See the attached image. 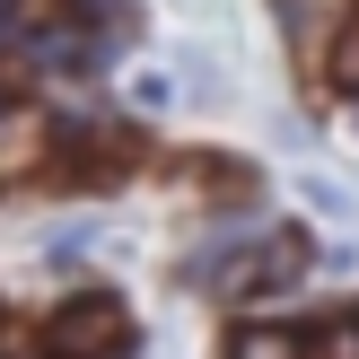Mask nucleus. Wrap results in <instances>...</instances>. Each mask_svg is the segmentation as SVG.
Returning a JSON list of instances; mask_svg holds the SVG:
<instances>
[{
  "label": "nucleus",
  "mask_w": 359,
  "mask_h": 359,
  "mask_svg": "<svg viewBox=\"0 0 359 359\" xmlns=\"http://www.w3.org/2000/svg\"><path fill=\"white\" fill-rule=\"evenodd\" d=\"M123 351H132V316L105 290H88V298L44 316V359H123Z\"/></svg>",
  "instance_id": "f257e3e1"
},
{
  "label": "nucleus",
  "mask_w": 359,
  "mask_h": 359,
  "mask_svg": "<svg viewBox=\"0 0 359 359\" xmlns=\"http://www.w3.org/2000/svg\"><path fill=\"white\" fill-rule=\"evenodd\" d=\"M228 359H307V342L280 333V325H255V333H237V351H228Z\"/></svg>",
  "instance_id": "f03ea898"
},
{
  "label": "nucleus",
  "mask_w": 359,
  "mask_h": 359,
  "mask_svg": "<svg viewBox=\"0 0 359 359\" xmlns=\"http://www.w3.org/2000/svg\"><path fill=\"white\" fill-rule=\"evenodd\" d=\"M325 70H333V88H351V97H359V9L342 18V35H333V62H325Z\"/></svg>",
  "instance_id": "7ed1b4c3"
},
{
  "label": "nucleus",
  "mask_w": 359,
  "mask_h": 359,
  "mask_svg": "<svg viewBox=\"0 0 359 359\" xmlns=\"http://www.w3.org/2000/svg\"><path fill=\"white\" fill-rule=\"evenodd\" d=\"M0 44H18V0H0Z\"/></svg>",
  "instance_id": "20e7f679"
}]
</instances>
